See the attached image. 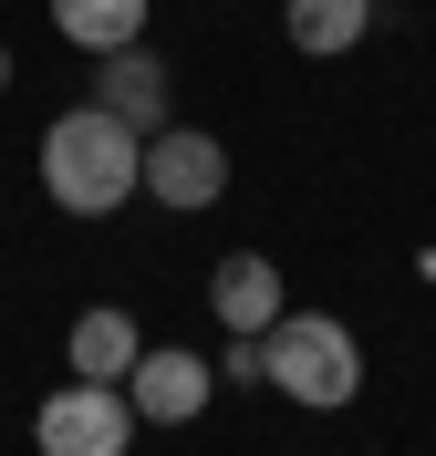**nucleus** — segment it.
Returning <instances> with one entry per match:
<instances>
[{"label":"nucleus","mask_w":436,"mask_h":456,"mask_svg":"<svg viewBox=\"0 0 436 456\" xmlns=\"http://www.w3.org/2000/svg\"><path fill=\"white\" fill-rule=\"evenodd\" d=\"M136 312H84L73 322V373H84V384H125V373H136Z\"/></svg>","instance_id":"8"},{"label":"nucleus","mask_w":436,"mask_h":456,"mask_svg":"<svg viewBox=\"0 0 436 456\" xmlns=\"http://www.w3.org/2000/svg\"><path fill=\"white\" fill-rule=\"evenodd\" d=\"M31 446L42 456H125L136 446V404H125V384H62V395H42V415H31Z\"/></svg>","instance_id":"3"},{"label":"nucleus","mask_w":436,"mask_h":456,"mask_svg":"<svg viewBox=\"0 0 436 456\" xmlns=\"http://www.w3.org/2000/svg\"><path fill=\"white\" fill-rule=\"evenodd\" d=\"M53 31L84 53H125V42H145V0H53Z\"/></svg>","instance_id":"10"},{"label":"nucleus","mask_w":436,"mask_h":456,"mask_svg":"<svg viewBox=\"0 0 436 456\" xmlns=\"http://www.w3.org/2000/svg\"><path fill=\"white\" fill-rule=\"evenodd\" d=\"M42 187H53L62 218H115L145 187V135L125 114H104V104L53 114V135H42Z\"/></svg>","instance_id":"1"},{"label":"nucleus","mask_w":436,"mask_h":456,"mask_svg":"<svg viewBox=\"0 0 436 456\" xmlns=\"http://www.w3.org/2000/svg\"><path fill=\"white\" fill-rule=\"evenodd\" d=\"M0 94H11V42H0Z\"/></svg>","instance_id":"12"},{"label":"nucleus","mask_w":436,"mask_h":456,"mask_svg":"<svg viewBox=\"0 0 436 456\" xmlns=\"http://www.w3.org/2000/svg\"><path fill=\"white\" fill-rule=\"evenodd\" d=\"M260 353H270V384H281L291 404H322V415H333V404L364 395V353H353V332L333 312H281L260 332Z\"/></svg>","instance_id":"2"},{"label":"nucleus","mask_w":436,"mask_h":456,"mask_svg":"<svg viewBox=\"0 0 436 456\" xmlns=\"http://www.w3.org/2000/svg\"><path fill=\"white\" fill-rule=\"evenodd\" d=\"M145 198L177 208V218H187V208H218L229 198V145L198 135V125H156V135H145Z\"/></svg>","instance_id":"4"},{"label":"nucleus","mask_w":436,"mask_h":456,"mask_svg":"<svg viewBox=\"0 0 436 456\" xmlns=\"http://www.w3.org/2000/svg\"><path fill=\"white\" fill-rule=\"evenodd\" d=\"M125 404H136V426H187L208 404V353H177V342H145L136 373H125Z\"/></svg>","instance_id":"5"},{"label":"nucleus","mask_w":436,"mask_h":456,"mask_svg":"<svg viewBox=\"0 0 436 456\" xmlns=\"http://www.w3.org/2000/svg\"><path fill=\"white\" fill-rule=\"evenodd\" d=\"M281 31H291V53H353L374 31V0H291Z\"/></svg>","instance_id":"9"},{"label":"nucleus","mask_w":436,"mask_h":456,"mask_svg":"<svg viewBox=\"0 0 436 456\" xmlns=\"http://www.w3.org/2000/svg\"><path fill=\"white\" fill-rule=\"evenodd\" d=\"M94 62H104V73H94V104L125 114L136 135H156V125H167V62L145 53V42H125V53H94Z\"/></svg>","instance_id":"7"},{"label":"nucleus","mask_w":436,"mask_h":456,"mask_svg":"<svg viewBox=\"0 0 436 456\" xmlns=\"http://www.w3.org/2000/svg\"><path fill=\"white\" fill-rule=\"evenodd\" d=\"M208 301H218V332L229 342H260L270 322H281V270H270L260 249H229L208 270Z\"/></svg>","instance_id":"6"},{"label":"nucleus","mask_w":436,"mask_h":456,"mask_svg":"<svg viewBox=\"0 0 436 456\" xmlns=\"http://www.w3.org/2000/svg\"><path fill=\"white\" fill-rule=\"evenodd\" d=\"M218 373H229V384H270V353H260V342H239V353H218Z\"/></svg>","instance_id":"11"}]
</instances>
